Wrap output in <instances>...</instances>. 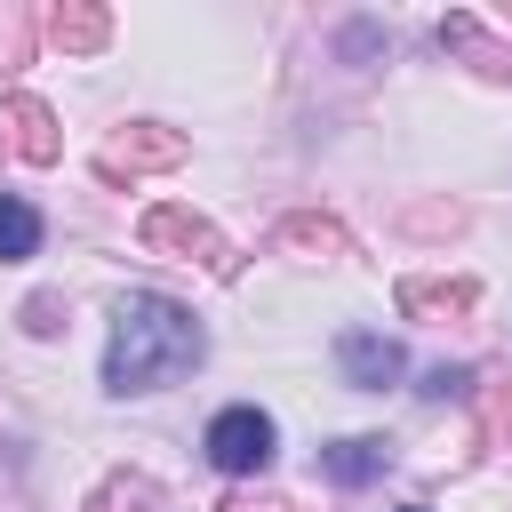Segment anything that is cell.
I'll list each match as a JSON object with an SVG mask.
<instances>
[{
    "instance_id": "6da1fadb",
    "label": "cell",
    "mask_w": 512,
    "mask_h": 512,
    "mask_svg": "<svg viewBox=\"0 0 512 512\" xmlns=\"http://www.w3.org/2000/svg\"><path fill=\"white\" fill-rule=\"evenodd\" d=\"M200 352H208L200 320H192L176 296H152V288H136V296H120V304H112L104 384H112V392H160V384H168V376H184Z\"/></svg>"
},
{
    "instance_id": "7a4b0ae2",
    "label": "cell",
    "mask_w": 512,
    "mask_h": 512,
    "mask_svg": "<svg viewBox=\"0 0 512 512\" xmlns=\"http://www.w3.org/2000/svg\"><path fill=\"white\" fill-rule=\"evenodd\" d=\"M144 248H168V256H184V264H200V272L232 280V248H224V232H216L208 216L176 208V200H160V208L144 216Z\"/></svg>"
},
{
    "instance_id": "3957f363",
    "label": "cell",
    "mask_w": 512,
    "mask_h": 512,
    "mask_svg": "<svg viewBox=\"0 0 512 512\" xmlns=\"http://www.w3.org/2000/svg\"><path fill=\"white\" fill-rule=\"evenodd\" d=\"M272 440H280V432H272V416L240 400V408H224V416L208 424V464H216V472H232V480H248V472H264V464H272Z\"/></svg>"
},
{
    "instance_id": "277c9868",
    "label": "cell",
    "mask_w": 512,
    "mask_h": 512,
    "mask_svg": "<svg viewBox=\"0 0 512 512\" xmlns=\"http://www.w3.org/2000/svg\"><path fill=\"white\" fill-rule=\"evenodd\" d=\"M192 144L176 136V128H160V120H136V128H112L104 136V152H96V176H136V168H176Z\"/></svg>"
},
{
    "instance_id": "5b68a950",
    "label": "cell",
    "mask_w": 512,
    "mask_h": 512,
    "mask_svg": "<svg viewBox=\"0 0 512 512\" xmlns=\"http://www.w3.org/2000/svg\"><path fill=\"white\" fill-rule=\"evenodd\" d=\"M336 368H344V384L384 392V384L408 376V352H400L392 336H376V328H344V336H336Z\"/></svg>"
},
{
    "instance_id": "8992f818",
    "label": "cell",
    "mask_w": 512,
    "mask_h": 512,
    "mask_svg": "<svg viewBox=\"0 0 512 512\" xmlns=\"http://www.w3.org/2000/svg\"><path fill=\"white\" fill-rule=\"evenodd\" d=\"M272 248H288V256H344V224H336V216L296 208V216H280V224H272Z\"/></svg>"
},
{
    "instance_id": "52a82bcc",
    "label": "cell",
    "mask_w": 512,
    "mask_h": 512,
    "mask_svg": "<svg viewBox=\"0 0 512 512\" xmlns=\"http://www.w3.org/2000/svg\"><path fill=\"white\" fill-rule=\"evenodd\" d=\"M440 48H464V56H472L488 80H512V48H496L480 16H440Z\"/></svg>"
},
{
    "instance_id": "ba28073f",
    "label": "cell",
    "mask_w": 512,
    "mask_h": 512,
    "mask_svg": "<svg viewBox=\"0 0 512 512\" xmlns=\"http://www.w3.org/2000/svg\"><path fill=\"white\" fill-rule=\"evenodd\" d=\"M384 464H392L384 440H336V448H320V472H328L336 488H360V480H376Z\"/></svg>"
},
{
    "instance_id": "9c48e42d",
    "label": "cell",
    "mask_w": 512,
    "mask_h": 512,
    "mask_svg": "<svg viewBox=\"0 0 512 512\" xmlns=\"http://www.w3.org/2000/svg\"><path fill=\"white\" fill-rule=\"evenodd\" d=\"M8 120H16V152H24V160H40V168H48V160L64 152V136H56V112H48V104L16 96V104H8Z\"/></svg>"
},
{
    "instance_id": "30bf717a",
    "label": "cell",
    "mask_w": 512,
    "mask_h": 512,
    "mask_svg": "<svg viewBox=\"0 0 512 512\" xmlns=\"http://www.w3.org/2000/svg\"><path fill=\"white\" fill-rule=\"evenodd\" d=\"M48 40L72 48V56H88V48L112 40V16H104V8H48Z\"/></svg>"
},
{
    "instance_id": "8fae6325",
    "label": "cell",
    "mask_w": 512,
    "mask_h": 512,
    "mask_svg": "<svg viewBox=\"0 0 512 512\" xmlns=\"http://www.w3.org/2000/svg\"><path fill=\"white\" fill-rule=\"evenodd\" d=\"M472 296H480L472 280H400V312H432V320L440 312H472Z\"/></svg>"
},
{
    "instance_id": "7c38bea8",
    "label": "cell",
    "mask_w": 512,
    "mask_h": 512,
    "mask_svg": "<svg viewBox=\"0 0 512 512\" xmlns=\"http://www.w3.org/2000/svg\"><path fill=\"white\" fill-rule=\"evenodd\" d=\"M32 248H40V208H32V200H8V192H0V264L32 256Z\"/></svg>"
},
{
    "instance_id": "4fadbf2b",
    "label": "cell",
    "mask_w": 512,
    "mask_h": 512,
    "mask_svg": "<svg viewBox=\"0 0 512 512\" xmlns=\"http://www.w3.org/2000/svg\"><path fill=\"white\" fill-rule=\"evenodd\" d=\"M88 512H152V480H104Z\"/></svg>"
},
{
    "instance_id": "5bb4252c",
    "label": "cell",
    "mask_w": 512,
    "mask_h": 512,
    "mask_svg": "<svg viewBox=\"0 0 512 512\" xmlns=\"http://www.w3.org/2000/svg\"><path fill=\"white\" fill-rule=\"evenodd\" d=\"M464 384H472V368H448V360H440V368L424 376V400H456Z\"/></svg>"
},
{
    "instance_id": "9a60e30c",
    "label": "cell",
    "mask_w": 512,
    "mask_h": 512,
    "mask_svg": "<svg viewBox=\"0 0 512 512\" xmlns=\"http://www.w3.org/2000/svg\"><path fill=\"white\" fill-rule=\"evenodd\" d=\"M24 328H32V336H56V296H32V304H24Z\"/></svg>"
},
{
    "instance_id": "2e32d148",
    "label": "cell",
    "mask_w": 512,
    "mask_h": 512,
    "mask_svg": "<svg viewBox=\"0 0 512 512\" xmlns=\"http://www.w3.org/2000/svg\"><path fill=\"white\" fill-rule=\"evenodd\" d=\"M216 512H288V504H280V496H224Z\"/></svg>"
},
{
    "instance_id": "e0dca14e",
    "label": "cell",
    "mask_w": 512,
    "mask_h": 512,
    "mask_svg": "<svg viewBox=\"0 0 512 512\" xmlns=\"http://www.w3.org/2000/svg\"><path fill=\"white\" fill-rule=\"evenodd\" d=\"M488 424H496V432H512V392H504V384L488 392Z\"/></svg>"
},
{
    "instance_id": "ac0fdd59",
    "label": "cell",
    "mask_w": 512,
    "mask_h": 512,
    "mask_svg": "<svg viewBox=\"0 0 512 512\" xmlns=\"http://www.w3.org/2000/svg\"><path fill=\"white\" fill-rule=\"evenodd\" d=\"M400 512H424V504H400Z\"/></svg>"
}]
</instances>
